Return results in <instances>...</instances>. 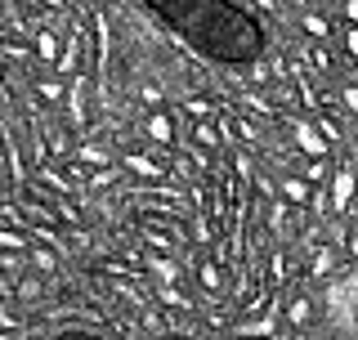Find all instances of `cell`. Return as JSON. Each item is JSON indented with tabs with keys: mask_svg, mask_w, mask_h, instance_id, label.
Instances as JSON below:
<instances>
[{
	"mask_svg": "<svg viewBox=\"0 0 358 340\" xmlns=\"http://www.w3.org/2000/svg\"><path fill=\"white\" fill-rule=\"evenodd\" d=\"M193 54L224 67L255 63L264 50V27L238 0H143Z\"/></svg>",
	"mask_w": 358,
	"mask_h": 340,
	"instance_id": "cell-1",
	"label": "cell"
}]
</instances>
